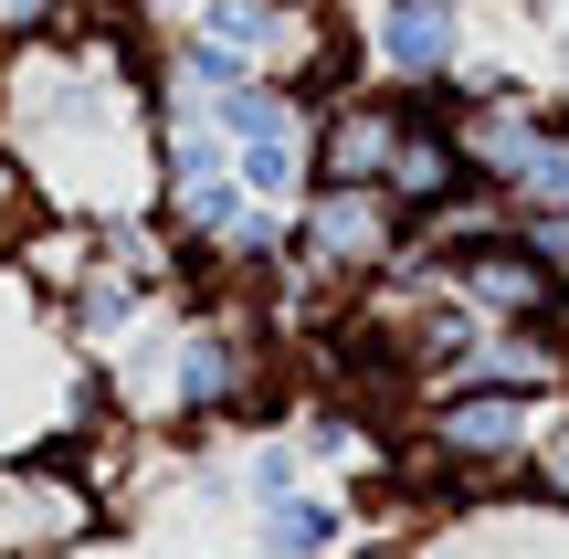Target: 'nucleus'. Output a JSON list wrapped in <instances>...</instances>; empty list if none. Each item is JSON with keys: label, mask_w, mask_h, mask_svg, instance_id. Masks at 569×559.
<instances>
[{"label": "nucleus", "mask_w": 569, "mask_h": 559, "mask_svg": "<svg viewBox=\"0 0 569 559\" xmlns=\"http://www.w3.org/2000/svg\"><path fill=\"white\" fill-rule=\"evenodd\" d=\"M296 486H317V465L296 455V433H253L243 455H232V497L243 507H274V497H296Z\"/></svg>", "instance_id": "12"}, {"label": "nucleus", "mask_w": 569, "mask_h": 559, "mask_svg": "<svg viewBox=\"0 0 569 559\" xmlns=\"http://www.w3.org/2000/svg\"><path fill=\"white\" fill-rule=\"evenodd\" d=\"M538 433H549V443H569V391L549 401V422H538Z\"/></svg>", "instance_id": "17"}, {"label": "nucleus", "mask_w": 569, "mask_h": 559, "mask_svg": "<svg viewBox=\"0 0 569 559\" xmlns=\"http://www.w3.org/2000/svg\"><path fill=\"white\" fill-rule=\"evenodd\" d=\"M0 138L21 148L32 190H53V211H74V222L138 211L159 190L148 63H127L106 42V21L84 42H21L0 63Z\"/></svg>", "instance_id": "1"}, {"label": "nucleus", "mask_w": 569, "mask_h": 559, "mask_svg": "<svg viewBox=\"0 0 569 559\" xmlns=\"http://www.w3.org/2000/svg\"><path fill=\"white\" fill-rule=\"evenodd\" d=\"M264 391H274L264 317H243L232 296H222V307L169 317V422H232V412H253Z\"/></svg>", "instance_id": "3"}, {"label": "nucleus", "mask_w": 569, "mask_h": 559, "mask_svg": "<svg viewBox=\"0 0 569 559\" xmlns=\"http://www.w3.org/2000/svg\"><path fill=\"white\" fill-rule=\"evenodd\" d=\"M284 433H296V455L317 465V476H359V486H369V476H390V443L369 433V412H359L348 391H306Z\"/></svg>", "instance_id": "9"}, {"label": "nucleus", "mask_w": 569, "mask_h": 559, "mask_svg": "<svg viewBox=\"0 0 569 559\" xmlns=\"http://www.w3.org/2000/svg\"><path fill=\"white\" fill-rule=\"evenodd\" d=\"M475 169H465V148H453V127H443V106L422 96V117H411V138L390 148V201H401V222H422V211H443L453 190H465Z\"/></svg>", "instance_id": "10"}, {"label": "nucleus", "mask_w": 569, "mask_h": 559, "mask_svg": "<svg viewBox=\"0 0 569 559\" xmlns=\"http://www.w3.org/2000/svg\"><path fill=\"white\" fill-rule=\"evenodd\" d=\"M127 11L148 21V0H74V21H127Z\"/></svg>", "instance_id": "15"}, {"label": "nucleus", "mask_w": 569, "mask_h": 559, "mask_svg": "<svg viewBox=\"0 0 569 559\" xmlns=\"http://www.w3.org/2000/svg\"><path fill=\"white\" fill-rule=\"evenodd\" d=\"M106 518V486L74 476V465L32 455V465H0V559H53L74 539H96Z\"/></svg>", "instance_id": "7"}, {"label": "nucleus", "mask_w": 569, "mask_h": 559, "mask_svg": "<svg viewBox=\"0 0 569 559\" xmlns=\"http://www.w3.org/2000/svg\"><path fill=\"white\" fill-rule=\"evenodd\" d=\"M507 211H569V106L538 117V138L507 169Z\"/></svg>", "instance_id": "11"}, {"label": "nucleus", "mask_w": 569, "mask_h": 559, "mask_svg": "<svg viewBox=\"0 0 569 559\" xmlns=\"http://www.w3.org/2000/svg\"><path fill=\"white\" fill-rule=\"evenodd\" d=\"M53 559H138V549H117V539H74V549H53Z\"/></svg>", "instance_id": "16"}, {"label": "nucleus", "mask_w": 569, "mask_h": 559, "mask_svg": "<svg viewBox=\"0 0 569 559\" xmlns=\"http://www.w3.org/2000/svg\"><path fill=\"white\" fill-rule=\"evenodd\" d=\"M348 42H359L369 84H390V96H443L453 74H465V0H338Z\"/></svg>", "instance_id": "5"}, {"label": "nucleus", "mask_w": 569, "mask_h": 559, "mask_svg": "<svg viewBox=\"0 0 569 559\" xmlns=\"http://www.w3.org/2000/svg\"><path fill=\"white\" fill-rule=\"evenodd\" d=\"M559 106H569V21H559Z\"/></svg>", "instance_id": "18"}, {"label": "nucleus", "mask_w": 569, "mask_h": 559, "mask_svg": "<svg viewBox=\"0 0 569 559\" xmlns=\"http://www.w3.org/2000/svg\"><path fill=\"white\" fill-rule=\"evenodd\" d=\"M411 117H422V96H390V84H348V96L317 106V127H306V190H380L390 180V148L411 138Z\"/></svg>", "instance_id": "6"}, {"label": "nucleus", "mask_w": 569, "mask_h": 559, "mask_svg": "<svg viewBox=\"0 0 569 559\" xmlns=\"http://www.w3.org/2000/svg\"><path fill=\"white\" fill-rule=\"evenodd\" d=\"M359 549V507L338 486H296V497L253 507V559H348Z\"/></svg>", "instance_id": "8"}, {"label": "nucleus", "mask_w": 569, "mask_h": 559, "mask_svg": "<svg viewBox=\"0 0 569 559\" xmlns=\"http://www.w3.org/2000/svg\"><path fill=\"white\" fill-rule=\"evenodd\" d=\"M0 455H11V412H0Z\"/></svg>", "instance_id": "19"}, {"label": "nucleus", "mask_w": 569, "mask_h": 559, "mask_svg": "<svg viewBox=\"0 0 569 559\" xmlns=\"http://www.w3.org/2000/svg\"><path fill=\"white\" fill-rule=\"evenodd\" d=\"M517 232H528V243H538V264L569 286V211H517Z\"/></svg>", "instance_id": "14"}, {"label": "nucleus", "mask_w": 569, "mask_h": 559, "mask_svg": "<svg viewBox=\"0 0 569 559\" xmlns=\"http://www.w3.org/2000/svg\"><path fill=\"white\" fill-rule=\"evenodd\" d=\"M538 422H549V401H528V391H496V380H432L422 412H411V443H422V465L453 476V486H528Z\"/></svg>", "instance_id": "2"}, {"label": "nucleus", "mask_w": 569, "mask_h": 559, "mask_svg": "<svg viewBox=\"0 0 569 559\" xmlns=\"http://www.w3.org/2000/svg\"><path fill=\"white\" fill-rule=\"evenodd\" d=\"M411 253V222L390 190H306L284 211V286H369Z\"/></svg>", "instance_id": "4"}, {"label": "nucleus", "mask_w": 569, "mask_h": 559, "mask_svg": "<svg viewBox=\"0 0 569 559\" xmlns=\"http://www.w3.org/2000/svg\"><path fill=\"white\" fill-rule=\"evenodd\" d=\"M21 201H32V169H21V148L0 138V253H21V232H32V222H21Z\"/></svg>", "instance_id": "13"}]
</instances>
